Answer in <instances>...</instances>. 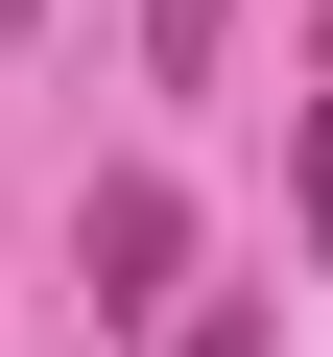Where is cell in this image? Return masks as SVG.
Wrapping results in <instances>:
<instances>
[{
    "instance_id": "3",
    "label": "cell",
    "mask_w": 333,
    "mask_h": 357,
    "mask_svg": "<svg viewBox=\"0 0 333 357\" xmlns=\"http://www.w3.org/2000/svg\"><path fill=\"white\" fill-rule=\"evenodd\" d=\"M166 357H262V310H238V286H215V310H191V333H166Z\"/></svg>"
},
{
    "instance_id": "2",
    "label": "cell",
    "mask_w": 333,
    "mask_h": 357,
    "mask_svg": "<svg viewBox=\"0 0 333 357\" xmlns=\"http://www.w3.org/2000/svg\"><path fill=\"white\" fill-rule=\"evenodd\" d=\"M215 48H238V0H143V72L166 96H215Z\"/></svg>"
},
{
    "instance_id": "1",
    "label": "cell",
    "mask_w": 333,
    "mask_h": 357,
    "mask_svg": "<svg viewBox=\"0 0 333 357\" xmlns=\"http://www.w3.org/2000/svg\"><path fill=\"white\" fill-rule=\"evenodd\" d=\"M72 286H95V333L191 310V191H166V167H95V215H72Z\"/></svg>"
}]
</instances>
